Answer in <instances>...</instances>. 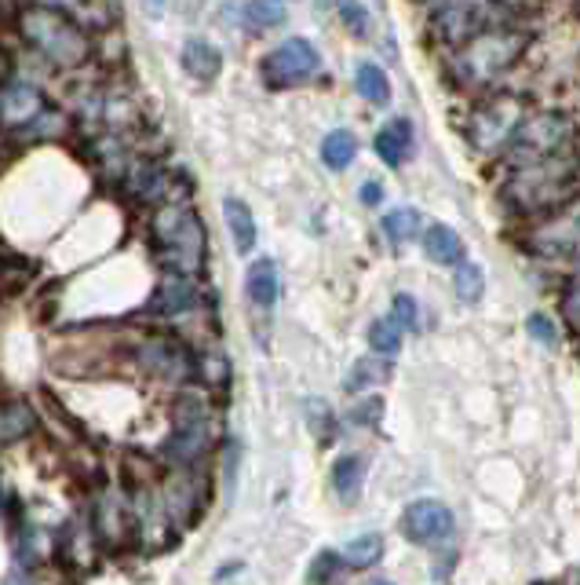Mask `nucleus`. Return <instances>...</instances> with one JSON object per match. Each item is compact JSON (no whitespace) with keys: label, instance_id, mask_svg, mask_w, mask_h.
I'll list each match as a JSON object with an SVG mask.
<instances>
[{"label":"nucleus","instance_id":"2f4dec72","mask_svg":"<svg viewBox=\"0 0 580 585\" xmlns=\"http://www.w3.org/2000/svg\"><path fill=\"white\" fill-rule=\"evenodd\" d=\"M390 319L398 322V330H416V326H420V307H416L413 296L398 293L395 296V315H390Z\"/></svg>","mask_w":580,"mask_h":585},{"label":"nucleus","instance_id":"4c0bfd02","mask_svg":"<svg viewBox=\"0 0 580 585\" xmlns=\"http://www.w3.org/2000/svg\"><path fill=\"white\" fill-rule=\"evenodd\" d=\"M4 502H8V494H4V487H0V513H4Z\"/></svg>","mask_w":580,"mask_h":585},{"label":"nucleus","instance_id":"393cba45","mask_svg":"<svg viewBox=\"0 0 580 585\" xmlns=\"http://www.w3.org/2000/svg\"><path fill=\"white\" fill-rule=\"evenodd\" d=\"M420 213L416 209H395V213H387L384 216V234H387V242L390 245H406V242H413L416 234H420Z\"/></svg>","mask_w":580,"mask_h":585},{"label":"nucleus","instance_id":"f03ea898","mask_svg":"<svg viewBox=\"0 0 580 585\" xmlns=\"http://www.w3.org/2000/svg\"><path fill=\"white\" fill-rule=\"evenodd\" d=\"M526 48H529L526 30L486 27L482 33L471 37L468 44L449 56V81L468 92H478V89L493 92L497 81H503L522 62Z\"/></svg>","mask_w":580,"mask_h":585},{"label":"nucleus","instance_id":"ddd939ff","mask_svg":"<svg viewBox=\"0 0 580 585\" xmlns=\"http://www.w3.org/2000/svg\"><path fill=\"white\" fill-rule=\"evenodd\" d=\"M41 114H44L41 92L27 81H11L4 99H0V124H8V129H22V124H33Z\"/></svg>","mask_w":580,"mask_h":585},{"label":"nucleus","instance_id":"473e14b6","mask_svg":"<svg viewBox=\"0 0 580 585\" xmlns=\"http://www.w3.org/2000/svg\"><path fill=\"white\" fill-rule=\"evenodd\" d=\"M339 19L347 22V30L355 37H369V8L362 4H339Z\"/></svg>","mask_w":580,"mask_h":585},{"label":"nucleus","instance_id":"4468645a","mask_svg":"<svg viewBox=\"0 0 580 585\" xmlns=\"http://www.w3.org/2000/svg\"><path fill=\"white\" fill-rule=\"evenodd\" d=\"M194 304H197V285H194V279H175V275H169L154 290V296H150L146 311H150V315L175 319V315H183V311L194 307Z\"/></svg>","mask_w":580,"mask_h":585},{"label":"nucleus","instance_id":"9b49d317","mask_svg":"<svg viewBox=\"0 0 580 585\" xmlns=\"http://www.w3.org/2000/svg\"><path fill=\"white\" fill-rule=\"evenodd\" d=\"M401 534L413 545H435L452 534V513L435 497H420L401 513Z\"/></svg>","mask_w":580,"mask_h":585},{"label":"nucleus","instance_id":"4be33fe9","mask_svg":"<svg viewBox=\"0 0 580 585\" xmlns=\"http://www.w3.org/2000/svg\"><path fill=\"white\" fill-rule=\"evenodd\" d=\"M355 158H358V140H355V132L336 129V132L325 135V143H322V161H325V165H329L333 172H344Z\"/></svg>","mask_w":580,"mask_h":585},{"label":"nucleus","instance_id":"f3484780","mask_svg":"<svg viewBox=\"0 0 580 585\" xmlns=\"http://www.w3.org/2000/svg\"><path fill=\"white\" fill-rule=\"evenodd\" d=\"M245 293L252 304L260 307H274L277 293H282V282H277V268L274 260H252L245 271Z\"/></svg>","mask_w":580,"mask_h":585},{"label":"nucleus","instance_id":"72a5a7b5","mask_svg":"<svg viewBox=\"0 0 580 585\" xmlns=\"http://www.w3.org/2000/svg\"><path fill=\"white\" fill-rule=\"evenodd\" d=\"M380 417H384L380 400H365V403H358L355 410H350V421H355V425H380Z\"/></svg>","mask_w":580,"mask_h":585},{"label":"nucleus","instance_id":"0eeeda50","mask_svg":"<svg viewBox=\"0 0 580 585\" xmlns=\"http://www.w3.org/2000/svg\"><path fill=\"white\" fill-rule=\"evenodd\" d=\"M208 443H212V406L201 392H183L180 400H175L172 435H169V443L161 446V454H165L172 465L186 468V465L201 462Z\"/></svg>","mask_w":580,"mask_h":585},{"label":"nucleus","instance_id":"5701e85b","mask_svg":"<svg viewBox=\"0 0 580 585\" xmlns=\"http://www.w3.org/2000/svg\"><path fill=\"white\" fill-rule=\"evenodd\" d=\"M355 84H358V95L365 99V103H373V107H384L390 99V81H387V73L376 67V62H358Z\"/></svg>","mask_w":580,"mask_h":585},{"label":"nucleus","instance_id":"7ed1b4c3","mask_svg":"<svg viewBox=\"0 0 580 585\" xmlns=\"http://www.w3.org/2000/svg\"><path fill=\"white\" fill-rule=\"evenodd\" d=\"M154 256L175 279H194L205 268V228L186 202H165L150 228Z\"/></svg>","mask_w":580,"mask_h":585},{"label":"nucleus","instance_id":"f8f14e48","mask_svg":"<svg viewBox=\"0 0 580 585\" xmlns=\"http://www.w3.org/2000/svg\"><path fill=\"white\" fill-rule=\"evenodd\" d=\"M486 19H489V8L482 4H442L435 8V33L438 41L457 52V48H464L471 37H478L489 27Z\"/></svg>","mask_w":580,"mask_h":585},{"label":"nucleus","instance_id":"58836bf2","mask_svg":"<svg viewBox=\"0 0 580 585\" xmlns=\"http://www.w3.org/2000/svg\"><path fill=\"white\" fill-rule=\"evenodd\" d=\"M373 585H390V582H373Z\"/></svg>","mask_w":580,"mask_h":585},{"label":"nucleus","instance_id":"6ab92c4d","mask_svg":"<svg viewBox=\"0 0 580 585\" xmlns=\"http://www.w3.org/2000/svg\"><path fill=\"white\" fill-rule=\"evenodd\" d=\"M223 216H226V228L234 234V249L242 256H252V245H256V220H252V209L242 198H226Z\"/></svg>","mask_w":580,"mask_h":585},{"label":"nucleus","instance_id":"e433bc0d","mask_svg":"<svg viewBox=\"0 0 580 585\" xmlns=\"http://www.w3.org/2000/svg\"><path fill=\"white\" fill-rule=\"evenodd\" d=\"M380 198H384V186L376 183V180H369V183L362 186V202L365 205H380Z\"/></svg>","mask_w":580,"mask_h":585},{"label":"nucleus","instance_id":"c9c22d12","mask_svg":"<svg viewBox=\"0 0 580 585\" xmlns=\"http://www.w3.org/2000/svg\"><path fill=\"white\" fill-rule=\"evenodd\" d=\"M526 330L533 333L537 341H545V344H554V337H559V333H554V322L548 315H533L526 322Z\"/></svg>","mask_w":580,"mask_h":585},{"label":"nucleus","instance_id":"f257e3e1","mask_svg":"<svg viewBox=\"0 0 580 585\" xmlns=\"http://www.w3.org/2000/svg\"><path fill=\"white\" fill-rule=\"evenodd\" d=\"M573 198H580V151H570L533 161L508 172V180L500 186V202L519 213L526 220H548L551 213H559L562 205H570Z\"/></svg>","mask_w":580,"mask_h":585},{"label":"nucleus","instance_id":"39448f33","mask_svg":"<svg viewBox=\"0 0 580 585\" xmlns=\"http://www.w3.org/2000/svg\"><path fill=\"white\" fill-rule=\"evenodd\" d=\"M19 30L27 37V44L37 56H44L52 67H81L92 52L84 30H78L73 22L55 8H22L19 11Z\"/></svg>","mask_w":580,"mask_h":585},{"label":"nucleus","instance_id":"20e7f679","mask_svg":"<svg viewBox=\"0 0 580 585\" xmlns=\"http://www.w3.org/2000/svg\"><path fill=\"white\" fill-rule=\"evenodd\" d=\"M529 107H533L529 92H519V89L486 92V99H478L468 124H464V135H468V143L478 154L500 158L511 147L515 135H519L522 124L529 121Z\"/></svg>","mask_w":580,"mask_h":585},{"label":"nucleus","instance_id":"6e6552de","mask_svg":"<svg viewBox=\"0 0 580 585\" xmlns=\"http://www.w3.org/2000/svg\"><path fill=\"white\" fill-rule=\"evenodd\" d=\"M526 249L540 260H566L580 253V198H573L548 220H540L537 231L526 239Z\"/></svg>","mask_w":580,"mask_h":585},{"label":"nucleus","instance_id":"c85d7f7f","mask_svg":"<svg viewBox=\"0 0 580 585\" xmlns=\"http://www.w3.org/2000/svg\"><path fill=\"white\" fill-rule=\"evenodd\" d=\"M482 290H486V282H482V271H478L475 264H464L457 268V296L460 301H468V304H475L478 296H482Z\"/></svg>","mask_w":580,"mask_h":585},{"label":"nucleus","instance_id":"423d86ee","mask_svg":"<svg viewBox=\"0 0 580 585\" xmlns=\"http://www.w3.org/2000/svg\"><path fill=\"white\" fill-rule=\"evenodd\" d=\"M573 118L570 114H554V110H545V114H529V121L519 129V135L511 140L508 151L500 154V165L515 172L522 165H533V161L554 158L573 147Z\"/></svg>","mask_w":580,"mask_h":585},{"label":"nucleus","instance_id":"1a4fd4ad","mask_svg":"<svg viewBox=\"0 0 580 585\" xmlns=\"http://www.w3.org/2000/svg\"><path fill=\"white\" fill-rule=\"evenodd\" d=\"M318 70H322L318 48L304 41V37H293V41L277 44L260 67L263 81H267L271 89H293V84H299V81H311Z\"/></svg>","mask_w":580,"mask_h":585},{"label":"nucleus","instance_id":"7c9ffc66","mask_svg":"<svg viewBox=\"0 0 580 585\" xmlns=\"http://www.w3.org/2000/svg\"><path fill=\"white\" fill-rule=\"evenodd\" d=\"M562 319L570 322L573 333H580V256H577L573 279H570V285H566V293H562Z\"/></svg>","mask_w":580,"mask_h":585},{"label":"nucleus","instance_id":"aec40b11","mask_svg":"<svg viewBox=\"0 0 580 585\" xmlns=\"http://www.w3.org/2000/svg\"><path fill=\"white\" fill-rule=\"evenodd\" d=\"M362 483H365V462L358 454H344L336 457L333 465V491L344 505H355L358 494H362Z\"/></svg>","mask_w":580,"mask_h":585},{"label":"nucleus","instance_id":"dca6fc26","mask_svg":"<svg viewBox=\"0 0 580 585\" xmlns=\"http://www.w3.org/2000/svg\"><path fill=\"white\" fill-rule=\"evenodd\" d=\"M183 70L191 73L194 81L212 84V81L220 78V70H223L220 48L208 44V41H201V37H194V41H186V44H183Z\"/></svg>","mask_w":580,"mask_h":585},{"label":"nucleus","instance_id":"9d476101","mask_svg":"<svg viewBox=\"0 0 580 585\" xmlns=\"http://www.w3.org/2000/svg\"><path fill=\"white\" fill-rule=\"evenodd\" d=\"M135 366L154 381H191L194 377V352L172 337H150L135 344Z\"/></svg>","mask_w":580,"mask_h":585},{"label":"nucleus","instance_id":"a211bd4d","mask_svg":"<svg viewBox=\"0 0 580 585\" xmlns=\"http://www.w3.org/2000/svg\"><path fill=\"white\" fill-rule=\"evenodd\" d=\"M424 249H427V256H431L435 264H442V268H460L464 264V242H460V234L452 231V228H446V223H435V228H427Z\"/></svg>","mask_w":580,"mask_h":585},{"label":"nucleus","instance_id":"412c9836","mask_svg":"<svg viewBox=\"0 0 580 585\" xmlns=\"http://www.w3.org/2000/svg\"><path fill=\"white\" fill-rule=\"evenodd\" d=\"M37 428V417L27 403H0V446H11Z\"/></svg>","mask_w":580,"mask_h":585},{"label":"nucleus","instance_id":"a878e982","mask_svg":"<svg viewBox=\"0 0 580 585\" xmlns=\"http://www.w3.org/2000/svg\"><path fill=\"white\" fill-rule=\"evenodd\" d=\"M390 377V363L380 355H373V359H358L355 366H350V377H347V392H362V389H369V384H380Z\"/></svg>","mask_w":580,"mask_h":585},{"label":"nucleus","instance_id":"2eb2a0df","mask_svg":"<svg viewBox=\"0 0 580 585\" xmlns=\"http://www.w3.org/2000/svg\"><path fill=\"white\" fill-rule=\"evenodd\" d=\"M376 154H380L384 165L398 169L406 165L409 154H413V124L406 118H395L390 124H384L380 132H376Z\"/></svg>","mask_w":580,"mask_h":585},{"label":"nucleus","instance_id":"b1692460","mask_svg":"<svg viewBox=\"0 0 580 585\" xmlns=\"http://www.w3.org/2000/svg\"><path fill=\"white\" fill-rule=\"evenodd\" d=\"M380 556H384V538L380 534H358V538H350L344 545V553H339V559H344L347 567H373V564H380Z\"/></svg>","mask_w":580,"mask_h":585},{"label":"nucleus","instance_id":"c756f323","mask_svg":"<svg viewBox=\"0 0 580 585\" xmlns=\"http://www.w3.org/2000/svg\"><path fill=\"white\" fill-rule=\"evenodd\" d=\"M245 19L256 30H274V27H282V22H285V8L282 4H263V0H256V4L245 8Z\"/></svg>","mask_w":580,"mask_h":585},{"label":"nucleus","instance_id":"cd10ccee","mask_svg":"<svg viewBox=\"0 0 580 585\" xmlns=\"http://www.w3.org/2000/svg\"><path fill=\"white\" fill-rule=\"evenodd\" d=\"M339 567H344L339 553H322L307 571V585H339Z\"/></svg>","mask_w":580,"mask_h":585},{"label":"nucleus","instance_id":"bb28decb","mask_svg":"<svg viewBox=\"0 0 580 585\" xmlns=\"http://www.w3.org/2000/svg\"><path fill=\"white\" fill-rule=\"evenodd\" d=\"M369 347L376 355H384V359H390V355H398V347H401V330H398V322L395 319H376L373 326H369Z\"/></svg>","mask_w":580,"mask_h":585},{"label":"nucleus","instance_id":"f704fd0d","mask_svg":"<svg viewBox=\"0 0 580 585\" xmlns=\"http://www.w3.org/2000/svg\"><path fill=\"white\" fill-rule=\"evenodd\" d=\"M311 417H314V428L322 432L318 440L325 443V440H329V421H333L329 406H325V403H318V400H314V403H307V421H311Z\"/></svg>","mask_w":580,"mask_h":585}]
</instances>
